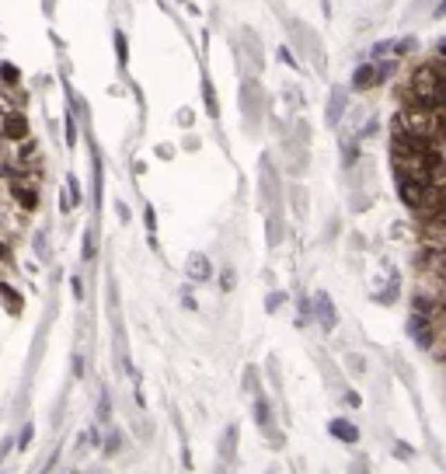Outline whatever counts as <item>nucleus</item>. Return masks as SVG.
<instances>
[{"instance_id": "1", "label": "nucleus", "mask_w": 446, "mask_h": 474, "mask_svg": "<svg viewBox=\"0 0 446 474\" xmlns=\"http://www.w3.org/2000/svg\"><path fill=\"white\" fill-rule=\"evenodd\" d=\"M398 129H405V133H411V136H432V133L439 129V119L432 116V109L411 102V105L398 116Z\"/></svg>"}, {"instance_id": "2", "label": "nucleus", "mask_w": 446, "mask_h": 474, "mask_svg": "<svg viewBox=\"0 0 446 474\" xmlns=\"http://www.w3.org/2000/svg\"><path fill=\"white\" fill-rule=\"evenodd\" d=\"M0 133H4L8 140H25L28 136V119L21 112H4V126H0Z\"/></svg>"}, {"instance_id": "3", "label": "nucleus", "mask_w": 446, "mask_h": 474, "mask_svg": "<svg viewBox=\"0 0 446 474\" xmlns=\"http://www.w3.org/2000/svg\"><path fill=\"white\" fill-rule=\"evenodd\" d=\"M328 429H331V436L342 439V443H355V439H360V429H355L352 422H345V419H335Z\"/></svg>"}, {"instance_id": "4", "label": "nucleus", "mask_w": 446, "mask_h": 474, "mask_svg": "<svg viewBox=\"0 0 446 474\" xmlns=\"http://www.w3.org/2000/svg\"><path fill=\"white\" fill-rule=\"evenodd\" d=\"M377 80V70L370 66V63H363V66H355V73H352V87L355 91H363V87H370Z\"/></svg>"}, {"instance_id": "5", "label": "nucleus", "mask_w": 446, "mask_h": 474, "mask_svg": "<svg viewBox=\"0 0 446 474\" xmlns=\"http://www.w3.org/2000/svg\"><path fill=\"white\" fill-rule=\"evenodd\" d=\"M15 199H18L21 210H35V206H39V196H35L32 185H18V188H15Z\"/></svg>"}, {"instance_id": "6", "label": "nucleus", "mask_w": 446, "mask_h": 474, "mask_svg": "<svg viewBox=\"0 0 446 474\" xmlns=\"http://www.w3.org/2000/svg\"><path fill=\"white\" fill-rule=\"evenodd\" d=\"M189 275H192V279H210V262H206V255H192V258H189Z\"/></svg>"}, {"instance_id": "7", "label": "nucleus", "mask_w": 446, "mask_h": 474, "mask_svg": "<svg viewBox=\"0 0 446 474\" xmlns=\"http://www.w3.org/2000/svg\"><path fill=\"white\" fill-rule=\"evenodd\" d=\"M342 112H345V94L335 91V94H331V102H328V122H338Z\"/></svg>"}, {"instance_id": "8", "label": "nucleus", "mask_w": 446, "mask_h": 474, "mask_svg": "<svg viewBox=\"0 0 446 474\" xmlns=\"http://www.w3.org/2000/svg\"><path fill=\"white\" fill-rule=\"evenodd\" d=\"M317 311H321V325H324V328H331V325H335V314H331V304H328V297H324V293L317 297Z\"/></svg>"}, {"instance_id": "9", "label": "nucleus", "mask_w": 446, "mask_h": 474, "mask_svg": "<svg viewBox=\"0 0 446 474\" xmlns=\"http://www.w3.org/2000/svg\"><path fill=\"white\" fill-rule=\"evenodd\" d=\"M115 53H119V63L126 66V60H129V46H126V35H122V32H115Z\"/></svg>"}, {"instance_id": "10", "label": "nucleus", "mask_w": 446, "mask_h": 474, "mask_svg": "<svg viewBox=\"0 0 446 474\" xmlns=\"http://www.w3.org/2000/svg\"><path fill=\"white\" fill-rule=\"evenodd\" d=\"M203 98H206V109H210V116H216V94H213V87H210V80L203 84Z\"/></svg>"}, {"instance_id": "11", "label": "nucleus", "mask_w": 446, "mask_h": 474, "mask_svg": "<svg viewBox=\"0 0 446 474\" xmlns=\"http://www.w3.org/2000/svg\"><path fill=\"white\" fill-rule=\"evenodd\" d=\"M254 415H258V426H261V429H269V405L258 401V405H254Z\"/></svg>"}, {"instance_id": "12", "label": "nucleus", "mask_w": 446, "mask_h": 474, "mask_svg": "<svg viewBox=\"0 0 446 474\" xmlns=\"http://www.w3.org/2000/svg\"><path fill=\"white\" fill-rule=\"evenodd\" d=\"M0 293H4V300H8V307H11V311H21V297H18L15 290H8V286H0Z\"/></svg>"}, {"instance_id": "13", "label": "nucleus", "mask_w": 446, "mask_h": 474, "mask_svg": "<svg viewBox=\"0 0 446 474\" xmlns=\"http://www.w3.org/2000/svg\"><path fill=\"white\" fill-rule=\"evenodd\" d=\"M415 314H432V304L425 297H415Z\"/></svg>"}, {"instance_id": "14", "label": "nucleus", "mask_w": 446, "mask_h": 474, "mask_svg": "<svg viewBox=\"0 0 446 474\" xmlns=\"http://www.w3.org/2000/svg\"><path fill=\"white\" fill-rule=\"evenodd\" d=\"M220 286H223V290H234V268H223V275H220Z\"/></svg>"}, {"instance_id": "15", "label": "nucleus", "mask_w": 446, "mask_h": 474, "mask_svg": "<svg viewBox=\"0 0 446 474\" xmlns=\"http://www.w3.org/2000/svg\"><path fill=\"white\" fill-rule=\"evenodd\" d=\"M283 300H286L283 293H269V300H265V307H269V311H276V307H279Z\"/></svg>"}, {"instance_id": "16", "label": "nucleus", "mask_w": 446, "mask_h": 474, "mask_svg": "<svg viewBox=\"0 0 446 474\" xmlns=\"http://www.w3.org/2000/svg\"><path fill=\"white\" fill-rule=\"evenodd\" d=\"M0 77L11 84V80H18V70H15V66H0Z\"/></svg>"}, {"instance_id": "17", "label": "nucleus", "mask_w": 446, "mask_h": 474, "mask_svg": "<svg viewBox=\"0 0 446 474\" xmlns=\"http://www.w3.org/2000/svg\"><path fill=\"white\" fill-rule=\"evenodd\" d=\"M84 258H95V237L87 234V241H84Z\"/></svg>"}, {"instance_id": "18", "label": "nucleus", "mask_w": 446, "mask_h": 474, "mask_svg": "<svg viewBox=\"0 0 446 474\" xmlns=\"http://www.w3.org/2000/svg\"><path fill=\"white\" fill-rule=\"evenodd\" d=\"M279 60H283V63H286V66H293V70H297V66H300V63H297V60H293V56H290V49H279Z\"/></svg>"}, {"instance_id": "19", "label": "nucleus", "mask_w": 446, "mask_h": 474, "mask_svg": "<svg viewBox=\"0 0 446 474\" xmlns=\"http://www.w3.org/2000/svg\"><path fill=\"white\" fill-rule=\"evenodd\" d=\"M398 457L408 460V457H411V446H408V443H398Z\"/></svg>"}, {"instance_id": "20", "label": "nucleus", "mask_w": 446, "mask_h": 474, "mask_svg": "<svg viewBox=\"0 0 446 474\" xmlns=\"http://www.w3.org/2000/svg\"><path fill=\"white\" fill-rule=\"evenodd\" d=\"M439 56H446V39H443V42H439Z\"/></svg>"}, {"instance_id": "21", "label": "nucleus", "mask_w": 446, "mask_h": 474, "mask_svg": "<svg viewBox=\"0 0 446 474\" xmlns=\"http://www.w3.org/2000/svg\"><path fill=\"white\" fill-rule=\"evenodd\" d=\"M0 154H4V133H0Z\"/></svg>"}]
</instances>
